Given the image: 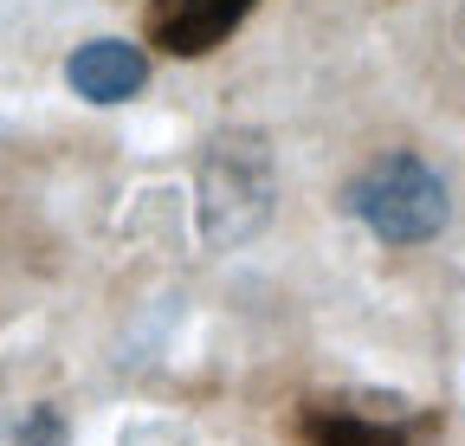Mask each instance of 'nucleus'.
Instances as JSON below:
<instances>
[{
	"instance_id": "1",
	"label": "nucleus",
	"mask_w": 465,
	"mask_h": 446,
	"mask_svg": "<svg viewBox=\"0 0 465 446\" xmlns=\"http://www.w3.org/2000/svg\"><path fill=\"white\" fill-rule=\"evenodd\" d=\"M342 207L356 213L381 246H427L452 220V194H446L440 169H427V162L407 155V149L369 162V169L349 182Z\"/></svg>"
},
{
	"instance_id": "4",
	"label": "nucleus",
	"mask_w": 465,
	"mask_h": 446,
	"mask_svg": "<svg viewBox=\"0 0 465 446\" xmlns=\"http://www.w3.org/2000/svg\"><path fill=\"white\" fill-rule=\"evenodd\" d=\"M246 20L240 0H149V39L174 59H201Z\"/></svg>"
},
{
	"instance_id": "3",
	"label": "nucleus",
	"mask_w": 465,
	"mask_h": 446,
	"mask_svg": "<svg viewBox=\"0 0 465 446\" xmlns=\"http://www.w3.org/2000/svg\"><path fill=\"white\" fill-rule=\"evenodd\" d=\"M298 440L304 446H427V427L414 414H381V408H356V401H311L298 414Z\"/></svg>"
},
{
	"instance_id": "7",
	"label": "nucleus",
	"mask_w": 465,
	"mask_h": 446,
	"mask_svg": "<svg viewBox=\"0 0 465 446\" xmlns=\"http://www.w3.org/2000/svg\"><path fill=\"white\" fill-rule=\"evenodd\" d=\"M240 7H252V0H240Z\"/></svg>"
},
{
	"instance_id": "6",
	"label": "nucleus",
	"mask_w": 465,
	"mask_h": 446,
	"mask_svg": "<svg viewBox=\"0 0 465 446\" xmlns=\"http://www.w3.org/2000/svg\"><path fill=\"white\" fill-rule=\"evenodd\" d=\"M65 414L26 401V408H0V446H65Z\"/></svg>"
},
{
	"instance_id": "2",
	"label": "nucleus",
	"mask_w": 465,
	"mask_h": 446,
	"mask_svg": "<svg viewBox=\"0 0 465 446\" xmlns=\"http://www.w3.org/2000/svg\"><path fill=\"white\" fill-rule=\"evenodd\" d=\"M272 213V155L259 136H220L201 162V233L213 246H240Z\"/></svg>"
},
{
	"instance_id": "5",
	"label": "nucleus",
	"mask_w": 465,
	"mask_h": 446,
	"mask_svg": "<svg viewBox=\"0 0 465 446\" xmlns=\"http://www.w3.org/2000/svg\"><path fill=\"white\" fill-rule=\"evenodd\" d=\"M65 84L84 104H130L149 84V59L130 39H84L72 59H65Z\"/></svg>"
}]
</instances>
